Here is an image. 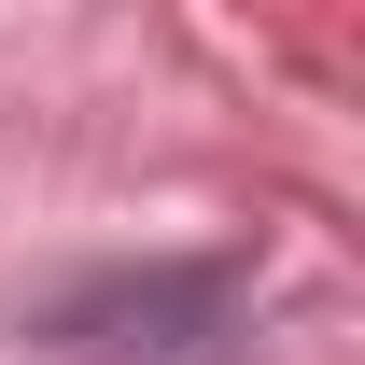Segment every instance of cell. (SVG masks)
<instances>
[{"label":"cell","mask_w":365,"mask_h":365,"mask_svg":"<svg viewBox=\"0 0 365 365\" xmlns=\"http://www.w3.org/2000/svg\"><path fill=\"white\" fill-rule=\"evenodd\" d=\"M225 337H239V267H155L71 309L85 365H225Z\"/></svg>","instance_id":"1"}]
</instances>
